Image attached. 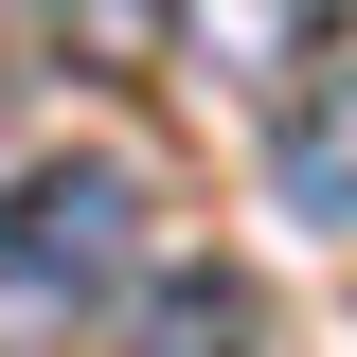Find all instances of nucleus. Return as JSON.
I'll list each match as a JSON object with an SVG mask.
<instances>
[{
    "mask_svg": "<svg viewBox=\"0 0 357 357\" xmlns=\"http://www.w3.org/2000/svg\"><path fill=\"white\" fill-rule=\"evenodd\" d=\"M126 268H143V178L107 161V143H89V161H36L18 197H0V340L89 321Z\"/></svg>",
    "mask_w": 357,
    "mask_h": 357,
    "instance_id": "f257e3e1",
    "label": "nucleus"
},
{
    "mask_svg": "<svg viewBox=\"0 0 357 357\" xmlns=\"http://www.w3.org/2000/svg\"><path fill=\"white\" fill-rule=\"evenodd\" d=\"M250 340V286H232V268H178L161 304H143V357H232Z\"/></svg>",
    "mask_w": 357,
    "mask_h": 357,
    "instance_id": "20e7f679",
    "label": "nucleus"
},
{
    "mask_svg": "<svg viewBox=\"0 0 357 357\" xmlns=\"http://www.w3.org/2000/svg\"><path fill=\"white\" fill-rule=\"evenodd\" d=\"M340 18L357 0H178V54H197L215 89H304Z\"/></svg>",
    "mask_w": 357,
    "mask_h": 357,
    "instance_id": "f03ea898",
    "label": "nucleus"
},
{
    "mask_svg": "<svg viewBox=\"0 0 357 357\" xmlns=\"http://www.w3.org/2000/svg\"><path fill=\"white\" fill-rule=\"evenodd\" d=\"M268 178H286V215H304V232H357V72H340V54L286 89V126H268Z\"/></svg>",
    "mask_w": 357,
    "mask_h": 357,
    "instance_id": "7ed1b4c3",
    "label": "nucleus"
}]
</instances>
